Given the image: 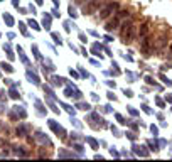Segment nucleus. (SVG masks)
I'll use <instances>...</instances> for the list:
<instances>
[{
  "instance_id": "f257e3e1",
  "label": "nucleus",
  "mask_w": 172,
  "mask_h": 162,
  "mask_svg": "<svg viewBox=\"0 0 172 162\" xmlns=\"http://www.w3.org/2000/svg\"><path fill=\"white\" fill-rule=\"evenodd\" d=\"M133 34H135V24H133V19L130 17L128 20L120 24V36H122V41L125 44H128V42H132Z\"/></svg>"
},
{
  "instance_id": "f03ea898",
  "label": "nucleus",
  "mask_w": 172,
  "mask_h": 162,
  "mask_svg": "<svg viewBox=\"0 0 172 162\" xmlns=\"http://www.w3.org/2000/svg\"><path fill=\"white\" fill-rule=\"evenodd\" d=\"M118 7H120V3H118L116 0L108 2V3H105V5H103V9L100 10V14H98V17H96V19H98V20H106V19H110L115 12L118 10Z\"/></svg>"
},
{
  "instance_id": "7ed1b4c3",
  "label": "nucleus",
  "mask_w": 172,
  "mask_h": 162,
  "mask_svg": "<svg viewBox=\"0 0 172 162\" xmlns=\"http://www.w3.org/2000/svg\"><path fill=\"white\" fill-rule=\"evenodd\" d=\"M125 15H128V10H116L113 15L110 17V20L106 22V30H113V29H116L120 24H122V19H123Z\"/></svg>"
},
{
  "instance_id": "20e7f679",
  "label": "nucleus",
  "mask_w": 172,
  "mask_h": 162,
  "mask_svg": "<svg viewBox=\"0 0 172 162\" xmlns=\"http://www.w3.org/2000/svg\"><path fill=\"white\" fill-rule=\"evenodd\" d=\"M103 2H105V0H83L79 5H81V9H83V12H85L86 15H89V14L96 12V9H98Z\"/></svg>"
},
{
  "instance_id": "39448f33",
  "label": "nucleus",
  "mask_w": 172,
  "mask_h": 162,
  "mask_svg": "<svg viewBox=\"0 0 172 162\" xmlns=\"http://www.w3.org/2000/svg\"><path fill=\"white\" fill-rule=\"evenodd\" d=\"M138 42H140V49H142L143 56H150V54H152V51H153V44H155V42L152 41V36H150V34H147V36L142 37Z\"/></svg>"
},
{
  "instance_id": "423d86ee",
  "label": "nucleus",
  "mask_w": 172,
  "mask_h": 162,
  "mask_svg": "<svg viewBox=\"0 0 172 162\" xmlns=\"http://www.w3.org/2000/svg\"><path fill=\"white\" fill-rule=\"evenodd\" d=\"M165 44H167V34L162 32V34L159 36V39H157V42H155V48H157V49H164Z\"/></svg>"
},
{
  "instance_id": "0eeeda50",
  "label": "nucleus",
  "mask_w": 172,
  "mask_h": 162,
  "mask_svg": "<svg viewBox=\"0 0 172 162\" xmlns=\"http://www.w3.org/2000/svg\"><path fill=\"white\" fill-rule=\"evenodd\" d=\"M147 34H149V20H145L142 26H140V30H138V41H140L142 37H145Z\"/></svg>"
},
{
  "instance_id": "6e6552de",
  "label": "nucleus",
  "mask_w": 172,
  "mask_h": 162,
  "mask_svg": "<svg viewBox=\"0 0 172 162\" xmlns=\"http://www.w3.org/2000/svg\"><path fill=\"white\" fill-rule=\"evenodd\" d=\"M74 2H76V3H81V2H83V0H74Z\"/></svg>"
}]
</instances>
